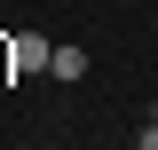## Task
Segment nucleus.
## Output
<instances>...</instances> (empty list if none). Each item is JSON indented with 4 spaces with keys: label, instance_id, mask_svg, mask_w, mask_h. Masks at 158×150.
<instances>
[{
    "label": "nucleus",
    "instance_id": "1",
    "mask_svg": "<svg viewBox=\"0 0 158 150\" xmlns=\"http://www.w3.org/2000/svg\"><path fill=\"white\" fill-rule=\"evenodd\" d=\"M8 63H16V71H48V63H56V48H48L40 32H16V40H8Z\"/></svg>",
    "mask_w": 158,
    "mask_h": 150
},
{
    "label": "nucleus",
    "instance_id": "2",
    "mask_svg": "<svg viewBox=\"0 0 158 150\" xmlns=\"http://www.w3.org/2000/svg\"><path fill=\"white\" fill-rule=\"evenodd\" d=\"M48 71H56V79H79V71H87V56H79V48H56V63H48Z\"/></svg>",
    "mask_w": 158,
    "mask_h": 150
},
{
    "label": "nucleus",
    "instance_id": "3",
    "mask_svg": "<svg viewBox=\"0 0 158 150\" xmlns=\"http://www.w3.org/2000/svg\"><path fill=\"white\" fill-rule=\"evenodd\" d=\"M135 150H158V119H150V127H142V142H135Z\"/></svg>",
    "mask_w": 158,
    "mask_h": 150
},
{
    "label": "nucleus",
    "instance_id": "4",
    "mask_svg": "<svg viewBox=\"0 0 158 150\" xmlns=\"http://www.w3.org/2000/svg\"><path fill=\"white\" fill-rule=\"evenodd\" d=\"M150 119H158V103H150Z\"/></svg>",
    "mask_w": 158,
    "mask_h": 150
}]
</instances>
